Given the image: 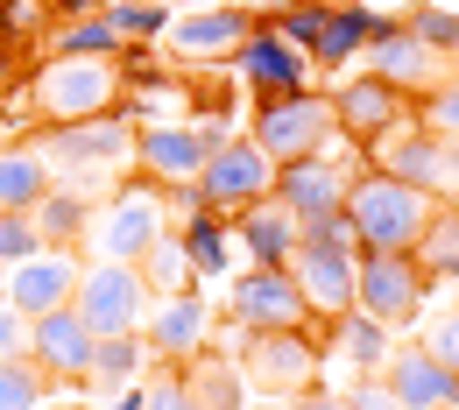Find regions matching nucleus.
I'll return each mask as SVG.
<instances>
[{
    "mask_svg": "<svg viewBox=\"0 0 459 410\" xmlns=\"http://www.w3.org/2000/svg\"><path fill=\"white\" fill-rule=\"evenodd\" d=\"M297 410H353L346 397H297Z\"/></svg>",
    "mask_w": 459,
    "mask_h": 410,
    "instance_id": "47",
    "label": "nucleus"
},
{
    "mask_svg": "<svg viewBox=\"0 0 459 410\" xmlns=\"http://www.w3.org/2000/svg\"><path fill=\"white\" fill-rule=\"evenodd\" d=\"M255 142H262V156L283 170V163H304V156H325L333 142H340V107H333V92H297V100H262L255 107Z\"/></svg>",
    "mask_w": 459,
    "mask_h": 410,
    "instance_id": "5",
    "label": "nucleus"
},
{
    "mask_svg": "<svg viewBox=\"0 0 459 410\" xmlns=\"http://www.w3.org/2000/svg\"><path fill=\"white\" fill-rule=\"evenodd\" d=\"M333 107H340V135L353 149H368V142H382L389 127L410 120V92L389 85V78H375V71H360V78H346L333 92Z\"/></svg>",
    "mask_w": 459,
    "mask_h": 410,
    "instance_id": "15",
    "label": "nucleus"
},
{
    "mask_svg": "<svg viewBox=\"0 0 459 410\" xmlns=\"http://www.w3.org/2000/svg\"><path fill=\"white\" fill-rule=\"evenodd\" d=\"M29 340H36V318L0 304V361H29Z\"/></svg>",
    "mask_w": 459,
    "mask_h": 410,
    "instance_id": "44",
    "label": "nucleus"
},
{
    "mask_svg": "<svg viewBox=\"0 0 459 410\" xmlns=\"http://www.w3.org/2000/svg\"><path fill=\"white\" fill-rule=\"evenodd\" d=\"M368 156H375V170H382V177L417 184V191H431V198L459 191V142L431 135L424 120H403V127H389L382 142H368Z\"/></svg>",
    "mask_w": 459,
    "mask_h": 410,
    "instance_id": "7",
    "label": "nucleus"
},
{
    "mask_svg": "<svg viewBox=\"0 0 459 410\" xmlns=\"http://www.w3.org/2000/svg\"><path fill=\"white\" fill-rule=\"evenodd\" d=\"M184 382H191L198 410H240V382H233L227 353H191V361H184Z\"/></svg>",
    "mask_w": 459,
    "mask_h": 410,
    "instance_id": "33",
    "label": "nucleus"
},
{
    "mask_svg": "<svg viewBox=\"0 0 459 410\" xmlns=\"http://www.w3.org/2000/svg\"><path fill=\"white\" fill-rule=\"evenodd\" d=\"M220 142H233L220 120H142V127H134V177H149L156 191L198 184L205 156H212Z\"/></svg>",
    "mask_w": 459,
    "mask_h": 410,
    "instance_id": "6",
    "label": "nucleus"
},
{
    "mask_svg": "<svg viewBox=\"0 0 459 410\" xmlns=\"http://www.w3.org/2000/svg\"><path fill=\"white\" fill-rule=\"evenodd\" d=\"M325 353H340L353 375H368V382H375V375L389 368L396 340H389V326H375L368 311H346V318H333V347H325Z\"/></svg>",
    "mask_w": 459,
    "mask_h": 410,
    "instance_id": "25",
    "label": "nucleus"
},
{
    "mask_svg": "<svg viewBox=\"0 0 459 410\" xmlns=\"http://www.w3.org/2000/svg\"><path fill=\"white\" fill-rule=\"evenodd\" d=\"M100 410H149V397H142V389H120V397H107Z\"/></svg>",
    "mask_w": 459,
    "mask_h": 410,
    "instance_id": "46",
    "label": "nucleus"
},
{
    "mask_svg": "<svg viewBox=\"0 0 459 410\" xmlns=\"http://www.w3.org/2000/svg\"><path fill=\"white\" fill-rule=\"evenodd\" d=\"M205 333H212V304H205V291L156 297L149 318H142V347H149V361H191V353H205Z\"/></svg>",
    "mask_w": 459,
    "mask_h": 410,
    "instance_id": "18",
    "label": "nucleus"
},
{
    "mask_svg": "<svg viewBox=\"0 0 459 410\" xmlns=\"http://www.w3.org/2000/svg\"><path fill=\"white\" fill-rule=\"evenodd\" d=\"M255 22L262 14H247V7H198V14H170V29H163V43L156 50H170V57L184 64H212V57H227L255 36Z\"/></svg>",
    "mask_w": 459,
    "mask_h": 410,
    "instance_id": "14",
    "label": "nucleus"
},
{
    "mask_svg": "<svg viewBox=\"0 0 459 410\" xmlns=\"http://www.w3.org/2000/svg\"><path fill=\"white\" fill-rule=\"evenodd\" d=\"M453 410H459V397H453Z\"/></svg>",
    "mask_w": 459,
    "mask_h": 410,
    "instance_id": "53",
    "label": "nucleus"
},
{
    "mask_svg": "<svg viewBox=\"0 0 459 410\" xmlns=\"http://www.w3.org/2000/svg\"><path fill=\"white\" fill-rule=\"evenodd\" d=\"M50 14H57L50 0H0V43H22V36H36Z\"/></svg>",
    "mask_w": 459,
    "mask_h": 410,
    "instance_id": "42",
    "label": "nucleus"
},
{
    "mask_svg": "<svg viewBox=\"0 0 459 410\" xmlns=\"http://www.w3.org/2000/svg\"><path fill=\"white\" fill-rule=\"evenodd\" d=\"M92 347H100V333L78 318V304H64V311H43L36 318V340H29V361L64 382V389H78L85 375H92Z\"/></svg>",
    "mask_w": 459,
    "mask_h": 410,
    "instance_id": "17",
    "label": "nucleus"
},
{
    "mask_svg": "<svg viewBox=\"0 0 459 410\" xmlns=\"http://www.w3.org/2000/svg\"><path fill=\"white\" fill-rule=\"evenodd\" d=\"M142 397H149V410H198L191 382H184V361H163V368L142 382Z\"/></svg>",
    "mask_w": 459,
    "mask_h": 410,
    "instance_id": "40",
    "label": "nucleus"
},
{
    "mask_svg": "<svg viewBox=\"0 0 459 410\" xmlns=\"http://www.w3.org/2000/svg\"><path fill=\"white\" fill-rule=\"evenodd\" d=\"M142 368H149L142 333H127V340H100V347H92V375H85V389L120 397V389H134V375H142Z\"/></svg>",
    "mask_w": 459,
    "mask_h": 410,
    "instance_id": "30",
    "label": "nucleus"
},
{
    "mask_svg": "<svg viewBox=\"0 0 459 410\" xmlns=\"http://www.w3.org/2000/svg\"><path fill=\"white\" fill-rule=\"evenodd\" d=\"M417 120H424L431 135H446V142H459V78H446L438 92H424V100H417Z\"/></svg>",
    "mask_w": 459,
    "mask_h": 410,
    "instance_id": "41",
    "label": "nucleus"
},
{
    "mask_svg": "<svg viewBox=\"0 0 459 410\" xmlns=\"http://www.w3.org/2000/svg\"><path fill=\"white\" fill-rule=\"evenodd\" d=\"M50 184H57V177H50V163L36 156V142L0 149V213H36Z\"/></svg>",
    "mask_w": 459,
    "mask_h": 410,
    "instance_id": "26",
    "label": "nucleus"
},
{
    "mask_svg": "<svg viewBox=\"0 0 459 410\" xmlns=\"http://www.w3.org/2000/svg\"><path fill=\"white\" fill-rule=\"evenodd\" d=\"M318 340H311V326H297V333H240V368H247V382L255 389H276V397H311V382H318Z\"/></svg>",
    "mask_w": 459,
    "mask_h": 410,
    "instance_id": "11",
    "label": "nucleus"
},
{
    "mask_svg": "<svg viewBox=\"0 0 459 410\" xmlns=\"http://www.w3.org/2000/svg\"><path fill=\"white\" fill-rule=\"evenodd\" d=\"M36 156L50 163V177L64 191L100 205L107 191H120V177L134 170V120L100 114V120H71V127H36Z\"/></svg>",
    "mask_w": 459,
    "mask_h": 410,
    "instance_id": "1",
    "label": "nucleus"
},
{
    "mask_svg": "<svg viewBox=\"0 0 459 410\" xmlns=\"http://www.w3.org/2000/svg\"><path fill=\"white\" fill-rule=\"evenodd\" d=\"M304 248H325V255H360V227L353 213H325V220H304Z\"/></svg>",
    "mask_w": 459,
    "mask_h": 410,
    "instance_id": "39",
    "label": "nucleus"
},
{
    "mask_svg": "<svg viewBox=\"0 0 459 410\" xmlns=\"http://www.w3.org/2000/svg\"><path fill=\"white\" fill-rule=\"evenodd\" d=\"M417 269H424L431 284H459V198H438L431 227L417 240Z\"/></svg>",
    "mask_w": 459,
    "mask_h": 410,
    "instance_id": "29",
    "label": "nucleus"
},
{
    "mask_svg": "<svg viewBox=\"0 0 459 410\" xmlns=\"http://www.w3.org/2000/svg\"><path fill=\"white\" fill-rule=\"evenodd\" d=\"M233 240L247 248V262H255V269H290V262H297V248H304V227H297V213H290L283 198L269 191L262 205H247V213L233 220Z\"/></svg>",
    "mask_w": 459,
    "mask_h": 410,
    "instance_id": "20",
    "label": "nucleus"
},
{
    "mask_svg": "<svg viewBox=\"0 0 459 410\" xmlns=\"http://www.w3.org/2000/svg\"><path fill=\"white\" fill-rule=\"evenodd\" d=\"M227 311L240 333H297V326H311V304L297 291V276L290 269H240L227 291Z\"/></svg>",
    "mask_w": 459,
    "mask_h": 410,
    "instance_id": "12",
    "label": "nucleus"
},
{
    "mask_svg": "<svg viewBox=\"0 0 459 410\" xmlns=\"http://www.w3.org/2000/svg\"><path fill=\"white\" fill-rule=\"evenodd\" d=\"M107 7H127V0H107Z\"/></svg>",
    "mask_w": 459,
    "mask_h": 410,
    "instance_id": "52",
    "label": "nucleus"
},
{
    "mask_svg": "<svg viewBox=\"0 0 459 410\" xmlns=\"http://www.w3.org/2000/svg\"><path fill=\"white\" fill-rule=\"evenodd\" d=\"M120 22V36H127V50H156L163 43V29H170V7L163 0H127V7H107Z\"/></svg>",
    "mask_w": 459,
    "mask_h": 410,
    "instance_id": "36",
    "label": "nucleus"
},
{
    "mask_svg": "<svg viewBox=\"0 0 459 410\" xmlns=\"http://www.w3.org/2000/svg\"><path fill=\"white\" fill-rule=\"evenodd\" d=\"M85 220H92V198H78V191H64V184H50L43 205H36V227H43L50 248H78V240H85Z\"/></svg>",
    "mask_w": 459,
    "mask_h": 410,
    "instance_id": "32",
    "label": "nucleus"
},
{
    "mask_svg": "<svg viewBox=\"0 0 459 410\" xmlns=\"http://www.w3.org/2000/svg\"><path fill=\"white\" fill-rule=\"evenodd\" d=\"M403 29H410L424 50H438L446 64L459 57V7H431V0H424V7H410V14H403Z\"/></svg>",
    "mask_w": 459,
    "mask_h": 410,
    "instance_id": "35",
    "label": "nucleus"
},
{
    "mask_svg": "<svg viewBox=\"0 0 459 410\" xmlns=\"http://www.w3.org/2000/svg\"><path fill=\"white\" fill-rule=\"evenodd\" d=\"M382 389L396 397V410H453L459 375H453V368H438L424 347H396V353H389V368H382Z\"/></svg>",
    "mask_w": 459,
    "mask_h": 410,
    "instance_id": "22",
    "label": "nucleus"
},
{
    "mask_svg": "<svg viewBox=\"0 0 459 410\" xmlns=\"http://www.w3.org/2000/svg\"><path fill=\"white\" fill-rule=\"evenodd\" d=\"M50 375L36 361H0V410H43Z\"/></svg>",
    "mask_w": 459,
    "mask_h": 410,
    "instance_id": "37",
    "label": "nucleus"
},
{
    "mask_svg": "<svg viewBox=\"0 0 459 410\" xmlns=\"http://www.w3.org/2000/svg\"><path fill=\"white\" fill-rule=\"evenodd\" d=\"M163 7H170V0H163ZM177 7H212V0H177Z\"/></svg>",
    "mask_w": 459,
    "mask_h": 410,
    "instance_id": "49",
    "label": "nucleus"
},
{
    "mask_svg": "<svg viewBox=\"0 0 459 410\" xmlns=\"http://www.w3.org/2000/svg\"><path fill=\"white\" fill-rule=\"evenodd\" d=\"M78 318L100 333V340H127V333H142V318H149V284H142V269L134 262H85V276H78Z\"/></svg>",
    "mask_w": 459,
    "mask_h": 410,
    "instance_id": "8",
    "label": "nucleus"
},
{
    "mask_svg": "<svg viewBox=\"0 0 459 410\" xmlns=\"http://www.w3.org/2000/svg\"><path fill=\"white\" fill-rule=\"evenodd\" d=\"M368 71H375V78H389V85H403L410 100H424V92H438V85H446V57H438V50H424L403 22L389 29V36H375V43H368Z\"/></svg>",
    "mask_w": 459,
    "mask_h": 410,
    "instance_id": "21",
    "label": "nucleus"
},
{
    "mask_svg": "<svg viewBox=\"0 0 459 410\" xmlns=\"http://www.w3.org/2000/svg\"><path fill=\"white\" fill-rule=\"evenodd\" d=\"M198 191H205V205H212V213L240 220L247 205H262V198L276 191V163L262 156V142H255V135L220 142V149L205 156V170H198Z\"/></svg>",
    "mask_w": 459,
    "mask_h": 410,
    "instance_id": "10",
    "label": "nucleus"
},
{
    "mask_svg": "<svg viewBox=\"0 0 459 410\" xmlns=\"http://www.w3.org/2000/svg\"><path fill=\"white\" fill-rule=\"evenodd\" d=\"M353 177H360V170L333 163V149H325V156L283 163V170H276V198H283L290 213H297V227H304V220H325V213H340L346 191H353Z\"/></svg>",
    "mask_w": 459,
    "mask_h": 410,
    "instance_id": "19",
    "label": "nucleus"
},
{
    "mask_svg": "<svg viewBox=\"0 0 459 410\" xmlns=\"http://www.w3.org/2000/svg\"><path fill=\"white\" fill-rule=\"evenodd\" d=\"M353 262H360V255L297 248L290 276H297V291H304V304H311V318H346V311H353Z\"/></svg>",
    "mask_w": 459,
    "mask_h": 410,
    "instance_id": "24",
    "label": "nucleus"
},
{
    "mask_svg": "<svg viewBox=\"0 0 459 410\" xmlns=\"http://www.w3.org/2000/svg\"><path fill=\"white\" fill-rule=\"evenodd\" d=\"M50 240L36 227V213H0V269H14V262H36Z\"/></svg>",
    "mask_w": 459,
    "mask_h": 410,
    "instance_id": "38",
    "label": "nucleus"
},
{
    "mask_svg": "<svg viewBox=\"0 0 459 410\" xmlns=\"http://www.w3.org/2000/svg\"><path fill=\"white\" fill-rule=\"evenodd\" d=\"M50 57H127V36L114 14H78L50 29Z\"/></svg>",
    "mask_w": 459,
    "mask_h": 410,
    "instance_id": "28",
    "label": "nucleus"
},
{
    "mask_svg": "<svg viewBox=\"0 0 459 410\" xmlns=\"http://www.w3.org/2000/svg\"><path fill=\"white\" fill-rule=\"evenodd\" d=\"M346 213L360 227V255H417L438 198L417 191V184H396V177H382V170H360L353 191H346Z\"/></svg>",
    "mask_w": 459,
    "mask_h": 410,
    "instance_id": "2",
    "label": "nucleus"
},
{
    "mask_svg": "<svg viewBox=\"0 0 459 410\" xmlns=\"http://www.w3.org/2000/svg\"><path fill=\"white\" fill-rule=\"evenodd\" d=\"M163 234H170V205H163V191L149 177H134V184H120V191H107L92 205L78 255L85 262H142Z\"/></svg>",
    "mask_w": 459,
    "mask_h": 410,
    "instance_id": "4",
    "label": "nucleus"
},
{
    "mask_svg": "<svg viewBox=\"0 0 459 410\" xmlns=\"http://www.w3.org/2000/svg\"><path fill=\"white\" fill-rule=\"evenodd\" d=\"M417 347L431 353V361H438V368H453V375H459V311H446V318H431V326H424V340H417Z\"/></svg>",
    "mask_w": 459,
    "mask_h": 410,
    "instance_id": "43",
    "label": "nucleus"
},
{
    "mask_svg": "<svg viewBox=\"0 0 459 410\" xmlns=\"http://www.w3.org/2000/svg\"><path fill=\"white\" fill-rule=\"evenodd\" d=\"M71 410H100V404H71Z\"/></svg>",
    "mask_w": 459,
    "mask_h": 410,
    "instance_id": "51",
    "label": "nucleus"
},
{
    "mask_svg": "<svg viewBox=\"0 0 459 410\" xmlns=\"http://www.w3.org/2000/svg\"><path fill=\"white\" fill-rule=\"evenodd\" d=\"M0 304H7V269H0Z\"/></svg>",
    "mask_w": 459,
    "mask_h": 410,
    "instance_id": "50",
    "label": "nucleus"
},
{
    "mask_svg": "<svg viewBox=\"0 0 459 410\" xmlns=\"http://www.w3.org/2000/svg\"><path fill=\"white\" fill-rule=\"evenodd\" d=\"M177 240H184L198 284H220V276L233 269V220H227V213H198V220H184Z\"/></svg>",
    "mask_w": 459,
    "mask_h": 410,
    "instance_id": "27",
    "label": "nucleus"
},
{
    "mask_svg": "<svg viewBox=\"0 0 459 410\" xmlns=\"http://www.w3.org/2000/svg\"><path fill=\"white\" fill-rule=\"evenodd\" d=\"M163 205H170V227H184V220H198V213H212L198 184H170V191H163Z\"/></svg>",
    "mask_w": 459,
    "mask_h": 410,
    "instance_id": "45",
    "label": "nucleus"
},
{
    "mask_svg": "<svg viewBox=\"0 0 459 410\" xmlns=\"http://www.w3.org/2000/svg\"><path fill=\"white\" fill-rule=\"evenodd\" d=\"M29 114L43 127L120 114V57H50L29 71Z\"/></svg>",
    "mask_w": 459,
    "mask_h": 410,
    "instance_id": "3",
    "label": "nucleus"
},
{
    "mask_svg": "<svg viewBox=\"0 0 459 410\" xmlns=\"http://www.w3.org/2000/svg\"><path fill=\"white\" fill-rule=\"evenodd\" d=\"M431 297V276L417 269V255H360L353 262V311H368L375 326H410Z\"/></svg>",
    "mask_w": 459,
    "mask_h": 410,
    "instance_id": "9",
    "label": "nucleus"
},
{
    "mask_svg": "<svg viewBox=\"0 0 459 410\" xmlns=\"http://www.w3.org/2000/svg\"><path fill=\"white\" fill-rule=\"evenodd\" d=\"M325 22H333V0H283V7L269 14V29H276L283 43H297L304 57L318 50V36H325Z\"/></svg>",
    "mask_w": 459,
    "mask_h": 410,
    "instance_id": "34",
    "label": "nucleus"
},
{
    "mask_svg": "<svg viewBox=\"0 0 459 410\" xmlns=\"http://www.w3.org/2000/svg\"><path fill=\"white\" fill-rule=\"evenodd\" d=\"M389 29H396V14H375L360 0H333V22L318 36V50H311V71H346L353 57H368V43L389 36Z\"/></svg>",
    "mask_w": 459,
    "mask_h": 410,
    "instance_id": "23",
    "label": "nucleus"
},
{
    "mask_svg": "<svg viewBox=\"0 0 459 410\" xmlns=\"http://www.w3.org/2000/svg\"><path fill=\"white\" fill-rule=\"evenodd\" d=\"M134 269H142V284H149V297H184V291H198V269H191V255H184V240H177V227H170L163 240H156V248H149V255H142Z\"/></svg>",
    "mask_w": 459,
    "mask_h": 410,
    "instance_id": "31",
    "label": "nucleus"
},
{
    "mask_svg": "<svg viewBox=\"0 0 459 410\" xmlns=\"http://www.w3.org/2000/svg\"><path fill=\"white\" fill-rule=\"evenodd\" d=\"M78 276H85V255L78 248H43L36 262H14L7 269V304L43 318V311H64L78 297Z\"/></svg>",
    "mask_w": 459,
    "mask_h": 410,
    "instance_id": "16",
    "label": "nucleus"
},
{
    "mask_svg": "<svg viewBox=\"0 0 459 410\" xmlns=\"http://www.w3.org/2000/svg\"><path fill=\"white\" fill-rule=\"evenodd\" d=\"M233 78L255 100H297V92H311V57L297 43H283L269 22H255V36L233 50Z\"/></svg>",
    "mask_w": 459,
    "mask_h": 410,
    "instance_id": "13",
    "label": "nucleus"
},
{
    "mask_svg": "<svg viewBox=\"0 0 459 410\" xmlns=\"http://www.w3.org/2000/svg\"><path fill=\"white\" fill-rule=\"evenodd\" d=\"M14 78V43H0V85Z\"/></svg>",
    "mask_w": 459,
    "mask_h": 410,
    "instance_id": "48",
    "label": "nucleus"
}]
</instances>
